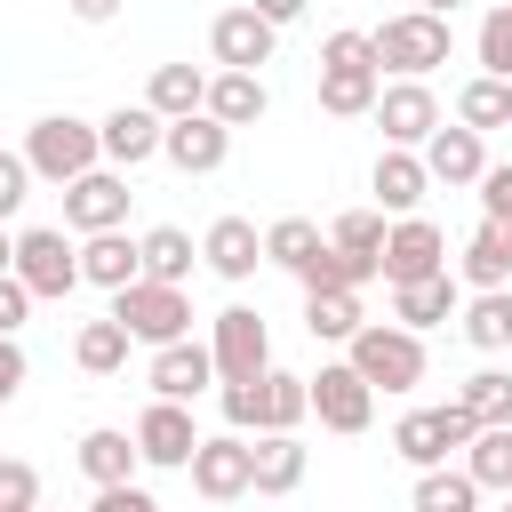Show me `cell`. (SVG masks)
I'll use <instances>...</instances> for the list:
<instances>
[{
  "label": "cell",
  "instance_id": "f6af8a7d",
  "mask_svg": "<svg viewBox=\"0 0 512 512\" xmlns=\"http://www.w3.org/2000/svg\"><path fill=\"white\" fill-rule=\"evenodd\" d=\"M480 216H512V160L480 168Z\"/></svg>",
  "mask_w": 512,
  "mask_h": 512
},
{
  "label": "cell",
  "instance_id": "484cf974",
  "mask_svg": "<svg viewBox=\"0 0 512 512\" xmlns=\"http://www.w3.org/2000/svg\"><path fill=\"white\" fill-rule=\"evenodd\" d=\"M128 280H144V264H136V240H128V232H88V240H80V288H104V296H120Z\"/></svg>",
  "mask_w": 512,
  "mask_h": 512
},
{
  "label": "cell",
  "instance_id": "11a10c76",
  "mask_svg": "<svg viewBox=\"0 0 512 512\" xmlns=\"http://www.w3.org/2000/svg\"><path fill=\"white\" fill-rule=\"evenodd\" d=\"M504 512H512V496H504Z\"/></svg>",
  "mask_w": 512,
  "mask_h": 512
},
{
  "label": "cell",
  "instance_id": "8d00e7d4",
  "mask_svg": "<svg viewBox=\"0 0 512 512\" xmlns=\"http://www.w3.org/2000/svg\"><path fill=\"white\" fill-rule=\"evenodd\" d=\"M320 248H328V240H320L312 216H280V224H264V264H280V272H304Z\"/></svg>",
  "mask_w": 512,
  "mask_h": 512
},
{
  "label": "cell",
  "instance_id": "db71d44e",
  "mask_svg": "<svg viewBox=\"0 0 512 512\" xmlns=\"http://www.w3.org/2000/svg\"><path fill=\"white\" fill-rule=\"evenodd\" d=\"M488 8H512V0H488Z\"/></svg>",
  "mask_w": 512,
  "mask_h": 512
},
{
  "label": "cell",
  "instance_id": "7a4b0ae2",
  "mask_svg": "<svg viewBox=\"0 0 512 512\" xmlns=\"http://www.w3.org/2000/svg\"><path fill=\"white\" fill-rule=\"evenodd\" d=\"M24 168H32V184H80L88 168H104V152H96V120H80V112H40L32 128H24Z\"/></svg>",
  "mask_w": 512,
  "mask_h": 512
},
{
  "label": "cell",
  "instance_id": "c3c4849f",
  "mask_svg": "<svg viewBox=\"0 0 512 512\" xmlns=\"http://www.w3.org/2000/svg\"><path fill=\"white\" fill-rule=\"evenodd\" d=\"M88 512H160V496L128 480V488H96V504H88Z\"/></svg>",
  "mask_w": 512,
  "mask_h": 512
},
{
  "label": "cell",
  "instance_id": "7bdbcfd3",
  "mask_svg": "<svg viewBox=\"0 0 512 512\" xmlns=\"http://www.w3.org/2000/svg\"><path fill=\"white\" fill-rule=\"evenodd\" d=\"M24 200H32V168H24V152H0V224H8Z\"/></svg>",
  "mask_w": 512,
  "mask_h": 512
},
{
  "label": "cell",
  "instance_id": "9f6ffc18",
  "mask_svg": "<svg viewBox=\"0 0 512 512\" xmlns=\"http://www.w3.org/2000/svg\"><path fill=\"white\" fill-rule=\"evenodd\" d=\"M40 512H48V504H40Z\"/></svg>",
  "mask_w": 512,
  "mask_h": 512
},
{
  "label": "cell",
  "instance_id": "ab89813d",
  "mask_svg": "<svg viewBox=\"0 0 512 512\" xmlns=\"http://www.w3.org/2000/svg\"><path fill=\"white\" fill-rule=\"evenodd\" d=\"M328 248H344V256H368V264H376V256H384V216H376V208H344V216L328 224Z\"/></svg>",
  "mask_w": 512,
  "mask_h": 512
},
{
  "label": "cell",
  "instance_id": "4316f807",
  "mask_svg": "<svg viewBox=\"0 0 512 512\" xmlns=\"http://www.w3.org/2000/svg\"><path fill=\"white\" fill-rule=\"evenodd\" d=\"M456 304H464V288H456L448 272H440V280H408V288H392V328L424 336V328L456 320Z\"/></svg>",
  "mask_w": 512,
  "mask_h": 512
},
{
  "label": "cell",
  "instance_id": "d6986e66",
  "mask_svg": "<svg viewBox=\"0 0 512 512\" xmlns=\"http://www.w3.org/2000/svg\"><path fill=\"white\" fill-rule=\"evenodd\" d=\"M200 264L240 288V280H256V264H264V232H256L248 216H216V224L200 232Z\"/></svg>",
  "mask_w": 512,
  "mask_h": 512
},
{
  "label": "cell",
  "instance_id": "d4e9b609",
  "mask_svg": "<svg viewBox=\"0 0 512 512\" xmlns=\"http://www.w3.org/2000/svg\"><path fill=\"white\" fill-rule=\"evenodd\" d=\"M416 160H424V176H432V184H480V168H488V136H472V128H448V120H440V128L424 136V152H416Z\"/></svg>",
  "mask_w": 512,
  "mask_h": 512
},
{
  "label": "cell",
  "instance_id": "44dd1931",
  "mask_svg": "<svg viewBox=\"0 0 512 512\" xmlns=\"http://www.w3.org/2000/svg\"><path fill=\"white\" fill-rule=\"evenodd\" d=\"M368 192H376V216H392V224H400V216H416V208H424L432 176H424V160H416V152H392V144H384V152H376V168H368Z\"/></svg>",
  "mask_w": 512,
  "mask_h": 512
},
{
  "label": "cell",
  "instance_id": "cb8c5ba5",
  "mask_svg": "<svg viewBox=\"0 0 512 512\" xmlns=\"http://www.w3.org/2000/svg\"><path fill=\"white\" fill-rule=\"evenodd\" d=\"M216 128H256L264 112H272V88H264V72H208V104H200Z\"/></svg>",
  "mask_w": 512,
  "mask_h": 512
},
{
  "label": "cell",
  "instance_id": "2e32d148",
  "mask_svg": "<svg viewBox=\"0 0 512 512\" xmlns=\"http://www.w3.org/2000/svg\"><path fill=\"white\" fill-rule=\"evenodd\" d=\"M160 160H168L176 176H216V168L232 160V128H216L208 112L168 120V128H160Z\"/></svg>",
  "mask_w": 512,
  "mask_h": 512
},
{
  "label": "cell",
  "instance_id": "f35d334b",
  "mask_svg": "<svg viewBox=\"0 0 512 512\" xmlns=\"http://www.w3.org/2000/svg\"><path fill=\"white\" fill-rule=\"evenodd\" d=\"M416 512H480V488L464 480V464H432V472H416V496H408Z\"/></svg>",
  "mask_w": 512,
  "mask_h": 512
},
{
  "label": "cell",
  "instance_id": "7c38bea8",
  "mask_svg": "<svg viewBox=\"0 0 512 512\" xmlns=\"http://www.w3.org/2000/svg\"><path fill=\"white\" fill-rule=\"evenodd\" d=\"M128 176L120 168H88L80 184H64V232L72 240H88V232H120L128 224Z\"/></svg>",
  "mask_w": 512,
  "mask_h": 512
},
{
  "label": "cell",
  "instance_id": "7402d4cb",
  "mask_svg": "<svg viewBox=\"0 0 512 512\" xmlns=\"http://www.w3.org/2000/svg\"><path fill=\"white\" fill-rule=\"evenodd\" d=\"M304 488V440L296 432H256L248 440V496H296Z\"/></svg>",
  "mask_w": 512,
  "mask_h": 512
},
{
  "label": "cell",
  "instance_id": "277c9868",
  "mask_svg": "<svg viewBox=\"0 0 512 512\" xmlns=\"http://www.w3.org/2000/svg\"><path fill=\"white\" fill-rule=\"evenodd\" d=\"M344 360H352V376L368 384V392H416L424 384V336H408V328H392V320H368L352 344H344Z\"/></svg>",
  "mask_w": 512,
  "mask_h": 512
},
{
  "label": "cell",
  "instance_id": "681fc988",
  "mask_svg": "<svg viewBox=\"0 0 512 512\" xmlns=\"http://www.w3.org/2000/svg\"><path fill=\"white\" fill-rule=\"evenodd\" d=\"M248 8H256V16H264V24H272V32H280V24H296V16H304V8H312V0H248Z\"/></svg>",
  "mask_w": 512,
  "mask_h": 512
},
{
  "label": "cell",
  "instance_id": "4fadbf2b",
  "mask_svg": "<svg viewBox=\"0 0 512 512\" xmlns=\"http://www.w3.org/2000/svg\"><path fill=\"white\" fill-rule=\"evenodd\" d=\"M272 48H280V32H272L248 0H240V8H216V24H208V56H216V72H264Z\"/></svg>",
  "mask_w": 512,
  "mask_h": 512
},
{
  "label": "cell",
  "instance_id": "74e56055",
  "mask_svg": "<svg viewBox=\"0 0 512 512\" xmlns=\"http://www.w3.org/2000/svg\"><path fill=\"white\" fill-rule=\"evenodd\" d=\"M296 280H304V296H328V288L360 296V288L376 280V264H368V256H344V248H320V256H312V264H304Z\"/></svg>",
  "mask_w": 512,
  "mask_h": 512
},
{
  "label": "cell",
  "instance_id": "5bb4252c",
  "mask_svg": "<svg viewBox=\"0 0 512 512\" xmlns=\"http://www.w3.org/2000/svg\"><path fill=\"white\" fill-rule=\"evenodd\" d=\"M160 112H144V104H120V112H104L96 120V152H104V168H120V176H136L144 160H160Z\"/></svg>",
  "mask_w": 512,
  "mask_h": 512
},
{
  "label": "cell",
  "instance_id": "8992f818",
  "mask_svg": "<svg viewBox=\"0 0 512 512\" xmlns=\"http://www.w3.org/2000/svg\"><path fill=\"white\" fill-rule=\"evenodd\" d=\"M112 320L128 328V344H184L192 336V296L184 288H160V280H128L120 296H112Z\"/></svg>",
  "mask_w": 512,
  "mask_h": 512
},
{
  "label": "cell",
  "instance_id": "f1b7e54d",
  "mask_svg": "<svg viewBox=\"0 0 512 512\" xmlns=\"http://www.w3.org/2000/svg\"><path fill=\"white\" fill-rule=\"evenodd\" d=\"M136 264H144V280L184 288V280H192V264H200V248H192V232H184V224H152V232L136 240Z\"/></svg>",
  "mask_w": 512,
  "mask_h": 512
},
{
  "label": "cell",
  "instance_id": "5b68a950",
  "mask_svg": "<svg viewBox=\"0 0 512 512\" xmlns=\"http://www.w3.org/2000/svg\"><path fill=\"white\" fill-rule=\"evenodd\" d=\"M8 272L24 280L32 304H64L80 288V240L64 224H32V232H16V264Z\"/></svg>",
  "mask_w": 512,
  "mask_h": 512
},
{
  "label": "cell",
  "instance_id": "1f68e13d",
  "mask_svg": "<svg viewBox=\"0 0 512 512\" xmlns=\"http://www.w3.org/2000/svg\"><path fill=\"white\" fill-rule=\"evenodd\" d=\"M312 416V392H304V376H288V368H264V384H256V432H296Z\"/></svg>",
  "mask_w": 512,
  "mask_h": 512
},
{
  "label": "cell",
  "instance_id": "d6a6232c",
  "mask_svg": "<svg viewBox=\"0 0 512 512\" xmlns=\"http://www.w3.org/2000/svg\"><path fill=\"white\" fill-rule=\"evenodd\" d=\"M456 128H472V136H488V128H512V80H488V72H472V80L456 88Z\"/></svg>",
  "mask_w": 512,
  "mask_h": 512
},
{
  "label": "cell",
  "instance_id": "d590c367",
  "mask_svg": "<svg viewBox=\"0 0 512 512\" xmlns=\"http://www.w3.org/2000/svg\"><path fill=\"white\" fill-rule=\"evenodd\" d=\"M456 408L472 424H512V368H472L456 384Z\"/></svg>",
  "mask_w": 512,
  "mask_h": 512
},
{
  "label": "cell",
  "instance_id": "6da1fadb",
  "mask_svg": "<svg viewBox=\"0 0 512 512\" xmlns=\"http://www.w3.org/2000/svg\"><path fill=\"white\" fill-rule=\"evenodd\" d=\"M376 88H384V72H376V40L368 32H328L320 40V112L328 120H368L376 112Z\"/></svg>",
  "mask_w": 512,
  "mask_h": 512
},
{
  "label": "cell",
  "instance_id": "e0dca14e",
  "mask_svg": "<svg viewBox=\"0 0 512 512\" xmlns=\"http://www.w3.org/2000/svg\"><path fill=\"white\" fill-rule=\"evenodd\" d=\"M184 472H192V488H200L208 504H240V496H248V432H216V440H200Z\"/></svg>",
  "mask_w": 512,
  "mask_h": 512
},
{
  "label": "cell",
  "instance_id": "4dcf8cb0",
  "mask_svg": "<svg viewBox=\"0 0 512 512\" xmlns=\"http://www.w3.org/2000/svg\"><path fill=\"white\" fill-rule=\"evenodd\" d=\"M456 320H464V344H472V352H512V288H480V296H464Z\"/></svg>",
  "mask_w": 512,
  "mask_h": 512
},
{
  "label": "cell",
  "instance_id": "7dc6e473",
  "mask_svg": "<svg viewBox=\"0 0 512 512\" xmlns=\"http://www.w3.org/2000/svg\"><path fill=\"white\" fill-rule=\"evenodd\" d=\"M24 376H32V360H24V344L16 336H0V408L24 392Z\"/></svg>",
  "mask_w": 512,
  "mask_h": 512
},
{
  "label": "cell",
  "instance_id": "60d3db41",
  "mask_svg": "<svg viewBox=\"0 0 512 512\" xmlns=\"http://www.w3.org/2000/svg\"><path fill=\"white\" fill-rule=\"evenodd\" d=\"M472 56H480V72H488V80H512V8H488V16H480Z\"/></svg>",
  "mask_w": 512,
  "mask_h": 512
},
{
  "label": "cell",
  "instance_id": "9a60e30c",
  "mask_svg": "<svg viewBox=\"0 0 512 512\" xmlns=\"http://www.w3.org/2000/svg\"><path fill=\"white\" fill-rule=\"evenodd\" d=\"M192 448H200V424H192V408H176V400H152V408L136 416V456H144L152 472H184V464H192Z\"/></svg>",
  "mask_w": 512,
  "mask_h": 512
},
{
  "label": "cell",
  "instance_id": "b9f144b4",
  "mask_svg": "<svg viewBox=\"0 0 512 512\" xmlns=\"http://www.w3.org/2000/svg\"><path fill=\"white\" fill-rule=\"evenodd\" d=\"M0 512H40V472L24 456H0Z\"/></svg>",
  "mask_w": 512,
  "mask_h": 512
},
{
  "label": "cell",
  "instance_id": "3957f363",
  "mask_svg": "<svg viewBox=\"0 0 512 512\" xmlns=\"http://www.w3.org/2000/svg\"><path fill=\"white\" fill-rule=\"evenodd\" d=\"M368 40H376V72H392V80H432V72L448 64V48H456L448 16H424V8L384 16Z\"/></svg>",
  "mask_w": 512,
  "mask_h": 512
},
{
  "label": "cell",
  "instance_id": "83f0119b",
  "mask_svg": "<svg viewBox=\"0 0 512 512\" xmlns=\"http://www.w3.org/2000/svg\"><path fill=\"white\" fill-rule=\"evenodd\" d=\"M208 104V72L200 64H152V80H144V112H160V120H192Z\"/></svg>",
  "mask_w": 512,
  "mask_h": 512
},
{
  "label": "cell",
  "instance_id": "816d5d0a",
  "mask_svg": "<svg viewBox=\"0 0 512 512\" xmlns=\"http://www.w3.org/2000/svg\"><path fill=\"white\" fill-rule=\"evenodd\" d=\"M408 8H424V16H456L464 0H408Z\"/></svg>",
  "mask_w": 512,
  "mask_h": 512
},
{
  "label": "cell",
  "instance_id": "ba28073f",
  "mask_svg": "<svg viewBox=\"0 0 512 512\" xmlns=\"http://www.w3.org/2000/svg\"><path fill=\"white\" fill-rule=\"evenodd\" d=\"M480 424L456 408V400H440V408H408L400 424H392V456L400 464H416V472H432V464H448V456H464V440H472Z\"/></svg>",
  "mask_w": 512,
  "mask_h": 512
},
{
  "label": "cell",
  "instance_id": "f907efd6",
  "mask_svg": "<svg viewBox=\"0 0 512 512\" xmlns=\"http://www.w3.org/2000/svg\"><path fill=\"white\" fill-rule=\"evenodd\" d=\"M64 8H72L80 24H112V16H120V0H64Z\"/></svg>",
  "mask_w": 512,
  "mask_h": 512
},
{
  "label": "cell",
  "instance_id": "bcb514c9",
  "mask_svg": "<svg viewBox=\"0 0 512 512\" xmlns=\"http://www.w3.org/2000/svg\"><path fill=\"white\" fill-rule=\"evenodd\" d=\"M32 320V296H24V280L16 272H0V336H16Z\"/></svg>",
  "mask_w": 512,
  "mask_h": 512
},
{
  "label": "cell",
  "instance_id": "f5cc1de1",
  "mask_svg": "<svg viewBox=\"0 0 512 512\" xmlns=\"http://www.w3.org/2000/svg\"><path fill=\"white\" fill-rule=\"evenodd\" d=\"M8 264H16V232L0 224V272H8Z\"/></svg>",
  "mask_w": 512,
  "mask_h": 512
},
{
  "label": "cell",
  "instance_id": "8fae6325",
  "mask_svg": "<svg viewBox=\"0 0 512 512\" xmlns=\"http://www.w3.org/2000/svg\"><path fill=\"white\" fill-rule=\"evenodd\" d=\"M304 392H312V416H320V432H368L376 424V392L352 376V360H320V376H304Z\"/></svg>",
  "mask_w": 512,
  "mask_h": 512
},
{
  "label": "cell",
  "instance_id": "603a6c76",
  "mask_svg": "<svg viewBox=\"0 0 512 512\" xmlns=\"http://www.w3.org/2000/svg\"><path fill=\"white\" fill-rule=\"evenodd\" d=\"M456 280L480 296V288H512V216H480V232L464 240L456 256Z\"/></svg>",
  "mask_w": 512,
  "mask_h": 512
},
{
  "label": "cell",
  "instance_id": "f546056e",
  "mask_svg": "<svg viewBox=\"0 0 512 512\" xmlns=\"http://www.w3.org/2000/svg\"><path fill=\"white\" fill-rule=\"evenodd\" d=\"M464 480L480 496H512V424H480L464 440Z\"/></svg>",
  "mask_w": 512,
  "mask_h": 512
},
{
  "label": "cell",
  "instance_id": "52a82bcc",
  "mask_svg": "<svg viewBox=\"0 0 512 512\" xmlns=\"http://www.w3.org/2000/svg\"><path fill=\"white\" fill-rule=\"evenodd\" d=\"M208 360H216V384H256L272 368V328L256 304H224L208 320Z\"/></svg>",
  "mask_w": 512,
  "mask_h": 512
},
{
  "label": "cell",
  "instance_id": "ee69618b",
  "mask_svg": "<svg viewBox=\"0 0 512 512\" xmlns=\"http://www.w3.org/2000/svg\"><path fill=\"white\" fill-rule=\"evenodd\" d=\"M256 384H264V376H256ZM256 384H216V408H224L232 432H256Z\"/></svg>",
  "mask_w": 512,
  "mask_h": 512
},
{
  "label": "cell",
  "instance_id": "836d02e7",
  "mask_svg": "<svg viewBox=\"0 0 512 512\" xmlns=\"http://www.w3.org/2000/svg\"><path fill=\"white\" fill-rule=\"evenodd\" d=\"M128 352H136V344H128V328H120L112 312H104V320H80V336H72V360H80L88 376H120Z\"/></svg>",
  "mask_w": 512,
  "mask_h": 512
},
{
  "label": "cell",
  "instance_id": "ac0fdd59",
  "mask_svg": "<svg viewBox=\"0 0 512 512\" xmlns=\"http://www.w3.org/2000/svg\"><path fill=\"white\" fill-rule=\"evenodd\" d=\"M144 384H152V400H176V408H192L208 384H216V360H208V344H160L152 352V368H144Z\"/></svg>",
  "mask_w": 512,
  "mask_h": 512
},
{
  "label": "cell",
  "instance_id": "e575fe53",
  "mask_svg": "<svg viewBox=\"0 0 512 512\" xmlns=\"http://www.w3.org/2000/svg\"><path fill=\"white\" fill-rule=\"evenodd\" d=\"M304 328H312V344H352L368 328V312H360V296L328 288V296H304Z\"/></svg>",
  "mask_w": 512,
  "mask_h": 512
},
{
  "label": "cell",
  "instance_id": "ffe728a7",
  "mask_svg": "<svg viewBox=\"0 0 512 512\" xmlns=\"http://www.w3.org/2000/svg\"><path fill=\"white\" fill-rule=\"evenodd\" d=\"M72 464H80V480H88V488H128V480L144 472V456H136V432H120V424H96V432H80Z\"/></svg>",
  "mask_w": 512,
  "mask_h": 512
},
{
  "label": "cell",
  "instance_id": "9c48e42d",
  "mask_svg": "<svg viewBox=\"0 0 512 512\" xmlns=\"http://www.w3.org/2000/svg\"><path fill=\"white\" fill-rule=\"evenodd\" d=\"M376 272H384V288L440 280V272H448V232H440L432 216H400V224H384V256H376Z\"/></svg>",
  "mask_w": 512,
  "mask_h": 512
},
{
  "label": "cell",
  "instance_id": "30bf717a",
  "mask_svg": "<svg viewBox=\"0 0 512 512\" xmlns=\"http://www.w3.org/2000/svg\"><path fill=\"white\" fill-rule=\"evenodd\" d=\"M368 120L384 128V144H392V152H424V136L440 128V96H432V80H384Z\"/></svg>",
  "mask_w": 512,
  "mask_h": 512
}]
</instances>
